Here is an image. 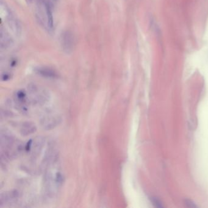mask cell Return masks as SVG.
<instances>
[{
  "label": "cell",
  "mask_w": 208,
  "mask_h": 208,
  "mask_svg": "<svg viewBox=\"0 0 208 208\" xmlns=\"http://www.w3.org/2000/svg\"><path fill=\"white\" fill-rule=\"evenodd\" d=\"M61 119L58 116H49L45 117L41 120L42 125L45 130H50L54 128L56 126L59 125Z\"/></svg>",
  "instance_id": "obj_2"
},
{
  "label": "cell",
  "mask_w": 208,
  "mask_h": 208,
  "mask_svg": "<svg viewBox=\"0 0 208 208\" xmlns=\"http://www.w3.org/2000/svg\"><path fill=\"white\" fill-rule=\"evenodd\" d=\"M186 205H187V207L189 208H196V206L193 203V202L189 200H186Z\"/></svg>",
  "instance_id": "obj_7"
},
{
  "label": "cell",
  "mask_w": 208,
  "mask_h": 208,
  "mask_svg": "<svg viewBox=\"0 0 208 208\" xmlns=\"http://www.w3.org/2000/svg\"><path fill=\"white\" fill-rule=\"evenodd\" d=\"M60 44L63 50L66 53H70L74 45V38L73 34L69 31L64 32L60 37Z\"/></svg>",
  "instance_id": "obj_1"
},
{
  "label": "cell",
  "mask_w": 208,
  "mask_h": 208,
  "mask_svg": "<svg viewBox=\"0 0 208 208\" xmlns=\"http://www.w3.org/2000/svg\"><path fill=\"white\" fill-rule=\"evenodd\" d=\"M44 144V139L41 137H37L34 142L32 143V153H31V158L32 160H35L38 157L39 154H40L42 149L43 148Z\"/></svg>",
  "instance_id": "obj_3"
},
{
  "label": "cell",
  "mask_w": 208,
  "mask_h": 208,
  "mask_svg": "<svg viewBox=\"0 0 208 208\" xmlns=\"http://www.w3.org/2000/svg\"><path fill=\"white\" fill-rule=\"evenodd\" d=\"M10 76H11L9 73H4V74H2L1 78H2V81H7V80L10 79Z\"/></svg>",
  "instance_id": "obj_8"
},
{
  "label": "cell",
  "mask_w": 208,
  "mask_h": 208,
  "mask_svg": "<svg viewBox=\"0 0 208 208\" xmlns=\"http://www.w3.org/2000/svg\"><path fill=\"white\" fill-rule=\"evenodd\" d=\"M37 130L36 126L32 122H25L23 124L20 129V133L23 136H28L34 133Z\"/></svg>",
  "instance_id": "obj_5"
},
{
  "label": "cell",
  "mask_w": 208,
  "mask_h": 208,
  "mask_svg": "<svg viewBox=\"0 0 208 208\" xmlns=\"http://www.w3.org/2000/svg\"><path fill=\"white\" fill-rule=\"evenodd\" d=\"M35 72L39 75L47 78H57L58 77V73L53 70L46 67H39L35 69Z\"/></svg>",
  "instance_id": "obj_4"
},
{
  "label": "cell",
  "mask_w": 208,
  "mask_h": 208,
  "mask_svg": "<svg viewBox=\"0 0 208 208\" xmlns=\"http://www.w3.org/2000/svg\"><path fill=\"white\" fill-rule=\"evenodd\" d=\"M151 202L155 207H157V208H163V205L162 203L161 202V201L158 198L152 197L151 198Z\"/></svg>",
  "instance_id": "obj_6"
}]
</instances>
